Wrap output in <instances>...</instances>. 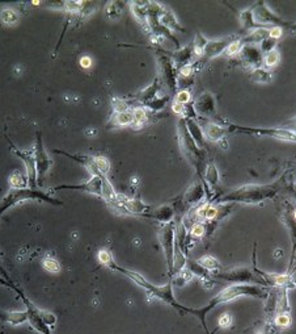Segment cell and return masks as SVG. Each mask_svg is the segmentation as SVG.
Here are the masks:
<instances>
[{
    "mask_svg": "<svg viewBox=\"0 0 296 334\" xmlns=\"http://www.w3.org/2000/svg\"><path fill=\"white\" fill-rule=\"evenodd\" d=\"M268 289L270 288L257 286V284H231L227 288L220 291L218 295H215L203 308H191L190 314L197 316L205 328L206 333L210 334V332L207 329V325H206V316L210 313L212 309L216 308L218 305L226 304L228 301L234 300V299L241 296H251L255 297V299H261V300H266L269 295Z\"/></svg>",
    "mask_w": 296,
    "mask_h": 334,
    "instance_id": "6da1fadb",
    "label": "cell"
},
{
    "mask_svg": "<svg viewBox=\"0 0 296 334\" xmlns=\"http://www.w3.org/2000/svg\"><path fill=\"white\" fill-rule=\"evenodd\" d=\"M109 268L113 270V271L120 272V274L125 275L126 278H128V279H131L136 286H139L140 288H143L144 291L147 292L148 296L164 301L165 304L170 305V307L176 309L180 314H189L190 312H191V308L180 304V303L176 300V297L173 295L172 282H168V283L164 284V286H155V284H152L151 282H148L143 275H140L139 272L132 271V270H127V268L122 267V266L114 263V262L109 264Z\"/></svg>",
    "mask_w": 296,
    "mask_h": 334,
    "instance_id": "7a4b0ae2",
    "label": "cell"
},
{
    "mask_svg": "<svg viewBox=\"0 0 296 334\" xmlns=\"http://www.w3.org/2000/svg\"><path fill=\"white\" fill-rule=\"evenodd\" d=\"M279 182L272 184H247L236 188L233 191L216 197L212 204H259L265 200L273 199L279 191Z\"/></svg>",
    "mask_w": 296,
    "mask_h": 334,
    "instance_id": "3957f363",
    "label": "cell"
},
{
    "mask_svg": "<svg viewBox=\"0 0 296 334\" xmlns=\"http://www.w3.org/2000/svg\"><path fill=\"white\" fill-rule=\"evenodd\" d=\"M26 200H34V201H43V203H49L51 205H63L61 200L54 199L46 192H42L40 190H32V188H21V190H12L11 192L7 193V196L0 203V217L1 215L17 203Z\"/></svg>",
    "mask_w": 296,
    "mask_h": 334,
    "instance_id": "277c9868",
    "label": "cell"
},
{
    "mask_svg": "<svg viewBox=\"0 0 296 334\" xmlns=\"http://www.w3.org/2000/svg\"><path fill=\"white\" fill-rule=\"evenodd\" d=\"M212 280H224V282H230L233 284H257V286H262L266 288H270L268 283L257 275L253 268L249 267H236L226 270V271H216L211 274Z\"/></svg>",
    "mask_w": 296,
    "mask_h": 334,
    "instance_id": "5b68a950",
    "label": "cell"
},
{
    "mask_svg": "<svg viewBox=\"0 0 296 334\" xmlns=\"http://www.w3.org/2000/svg\"><path fill=\"white\" fill-rule=\"evenodd\" d=\"M230 133L252 134V136H263V137H272L275 140L286 142H296V134L286 128H249V126L234 125L227 124Z\"/></svg>",
    "mask_w": 296,
    "mask_h": 334,
    "instance_id": "8992f818",
    "label": "cell"
},
{
    "mask_svg": "<svg viewBox=\"0 0 296 334\" xmlns=\"http://www.w3.org/2000/svg\"><path fill=\"white\" fill-rule=\"evenodd\" d=\"M251 8L255 23L259 24V25L265 26V28L278 26V28H283V29H290V26H291V21L284 20V19L278 16L276 13L273 12L272 9L269 8V5L262 0L257 1Z\"/></svg>",
    "mask_w": 296,
    "mask_h": 334,
    "instance_id": "52a82bcc",
    "label": "cell"
},
{
    "mask_svg": "<svg viewBox=\"0 0 296 334\" xmlns=\"http://www.w3.org/2000/svg\"><path fill=\"white\" fill-rule=\"evenodd\" d=\"M157 65H159V71H160V80L161 84H164L168 88L169 92L176 95L177 92V70L174 67V63L170 59L167 51H157Z\"/></svg>",
    "mask_w": 296,
    "mask_h": 334,
    "instance_id": "ba28073f",
    "label": "cell"
},
{
    "mask_svg": "<svg viewBox=\"0 0 296 334\" xmlns=\"http://www.w3.org/2000/svg\"><path fill=\"white\" fill-rule=\"evenodd\" d=\"M157 237L164 250L167 267L169 275H173V255H174V242H176V225L174 222H169L161 226L157 232Z\"/></svg>",
    "mask_w": 296,
    "mask_h": 334,
    "instance_id": "9c48e42d",
    "label": "cell"
},
{
    "mask_svg": "<svg viewBox=\"0 0 296 334\" xmlns=\"http://www.w3.org/2000/svg\"><path fill=\"white\" fill-rule=\"evenodd\" d=\"M34 161H36V168H37V180L38 184L41 186L42 180L45 178L46 172L49 171L50 167L53 165V161L50 159L43 146V141H42L41 132L36 133V142H34Z\"/></svg>",
    "mask_w": 296,
    "mask_h": 334,
    "instance_id": "30bf717a",
    "label": "cell"
},
{
    "mask_svg": "<svg viewBox=\"0 0 296 334\" xmlns=\"http://www.w3.org/2000/svg\"><path fill=\"white\" fill-rule=\"evenodd\" d=\"M7 141L9 143V147H11V151L13 154L19 157V158L24 162L25 168H26V178H28L29 182V188L32 190H37L38 187V180H37V168H36V161H34V154L33 151L28 150H21L19 147L11 142L7 138Z\"/></svg>",
    "mask_w": 296,
    "mask_h": 334,
    "instance_id": "8fae6325",
    "label": "cell"
},
{
    "mask_svg": "<svg viewBox=\"0 0 296 334\" xmlns=\"http://www.w3.org/2000/svg\"><path fill=\"white\" fill-rule=\"evenodd\" d=\"M20 299L25 305V312H26V317H28V322L30 326L40 334H51L50 326L42 320L41 309L37 308L24 293H21Z\"/></svg>",
    "mask_w": 296,
    "mask_h": 334,
    "instance_id": "7c38bea8",
    "label": "cell"
},
{
    "mask_svg": "<svg viewBox=\"0 0 296 334\" xmlns=\"http://www.w3.org/2000/svg\"><path fill=\"white\" fill-rule=\"evenodd\" d=\"M54 191H59V190H72V191H84V192L92 193L103 199V174L100 175L92 176L91 179L86 180L85 183L80 184H63V186H58L53 188Z\"/></svg>",
    "mask_w": 296,
    "mask_h": 334,
    "instance_id": "4fadbf2b",
    "label": "cell"
},
{
    "mask_svg": "<svg viewBox=\"0 0 296 334\" xmlns=\"http://www.w3.org/2000/svg\"><path fill=\"white\" fill-rule=\"evenodd\" d=\"M193 104L198 117L201 116L203 119H207V117L216 116V101L211 92L206 91L201 94Z\"/></svg>",
    "mask_w": 296,
    "mask_h": 334,
    "instance_id": "5bb4252c",
    "label": "cell"
},
{
    "mask_svg": "<svg viewBox=\"0 0 296 334\" xmlns=\"http://www.w3.org/2000/svg\"><path fill=\"white\" fill-rule=\"evenodd\" d=\"M234 40H236L234 36H230V37L222 38V40L209 41L205 49H203V54H202V57L199 58L201 59V62L205 63L207 62V61H210V59L215 58V57H219V55L224 54V51H226V49L228 48V45H230L232 41H234Z\"/></svg>",
    "mask_w": 296,
    "mask_h": 334,
    "instance_id": "9a60e30c",
    "label": "cell"
},
{
    "mask_svg": "<svg viewBox=\"0 0 296 334\" xmlns=\"http://www.w3.org/2000/svg\"><path fill=\"white\" fill-rule=\"evenodd\" d=\"M240 61L245 63V66L257 69V67L262 66L263 54L262 51L259 50L258 46L255 45H243L241 50L239 53Z\"/></svg>",
    "mask_w": 296,
    "mask_h": 334,
    "instance_id": "2e32d148",
    "label": "cell"
},
{
    "mask_svg": "<svg viewBox=\"0 0 296 334\" xmlns=\"http://www.w3.org/2000/svg\"><path fill=\"white\" fill-rule=\"evenodd\" d=\"M167 54L170 57V59H172L173 63H174L176 70L178 71L181 67L186 66V65H190L191 61H193L194 57L193 44H189V45L184 46V48L177 49V50L173 51V53H167Z\"/></svg>",
    "mask_w": 296,
    "mask_h": 334,
    "instance_id": "e0dca14e",
    "label": "cell"
},
{
    "mask_svg": "<svg viewBox=\"0 0 296 334\" xmlns=\"http://www.w3.org/2000/svg\"><path fill=\"white\" fill-rule=\"evenodd\" d=\"M292 209L290 205L287 207V209H284V212L282 213V221L284 222V225L287 226L288 233H290V237H291V243H292V254H291V261H290V268L294 266V262H295L296 258V220L292 216Z\"/></svg>",
    "mask_w": 296,
    "mask_h": 334,
    "instance_id": "ac0fdd59",
    "label": "cell"
},
{
    "mask_svg": "<svg viewBox=\"0 0 296 334\" xmlns=\"http://www.w3.org/2000/svg\"><path fill=\"white\" fill-rule=\"evenodd\" d=\"M202 129H203L205 137L212 142H219L220 140H223V138H226L227 134H231L227 124L226 126H224L219 125V124L212 121H206Z\"/></svg>",
    "mask_w": 296,
    "mask_h": 334,
    "instance_id": "d6986e66",
    "label": "cell"
},
{
    "mask_svg": "<svg viewBox=\"0 0 296 334\" xmlns=\"http://www.w3.org/2000/svg\"><path fill=\"white\" fill-rule=\"evenodd\" d=\"M144 217L156 220V221L161 222L163 225L169 224V222H173V218H174V208L170 205H161V207L151 209Z\"/></svg>",
    "mask_w": 296,
    "mask_h": 334,
    "instance_id": "ffe728a7",
    "label": "cell"
},
{
    "mask_svg": "<svg viewBox=\"0 0 296 334\" xmlns=\"http://www.w3.org/2000/svg\"><path fill=\"white\" fill-rule=\"evenodd\" d=\"M205 197V186L199 180V182H194L193 184H190V187L186 190L185 195H184V200L190 205H198Z\"/></svg>",
    "mask_w": 296,
    "mask_h": 334,
    "instance_id": "44dd1931",
    "label": "cell"
},
{
    "mask_svg": "<svg viewBox=\"0 0 296 334\" xmlns=\"http://www.w3.org/2000/svg\"><path fill=\"white\" fill-rule=\"evenodd\" d=\"M160 90H161L160 80H159V78H155V80H153L152 83L149 84V86H147L146 88H143L142 91L138 92L134 97H135L136 101H139V103H142L143 105H146L147 103H149V101L152 100V99L159 96Z\"/></svg>",
    "mask_w": 296,
    "mask_h": 334,
    "instance_id": "7402d4cb",
    "label": "cell"
},
{
    "mask_svg": "<svg viewBox=\"0 0 296 334\" xmlns=\"http://www.w3.org/2000/svg\"><path fill=\"white\" fill-rule=\"evenodd\" d=\"M185 122L186 128L189 130L191 138L195 141V143H197L198 146L205 150L206 137L205 133H203V129H202V126L198 124L197 120H193V119H185Z\"/></svg>",
    "mask_w": 296,
    "mask_h": 334,
    "instance_id": "603a6c76",
    "label": "cell"
},
{
    "mask_svg": "<svg viewBox=\"0 0 296 334\" xmlns=\"http://www.w3.org/2000/svg\"><path fill=\"white\" fill-rule=\"evenodd\" d=\"M159 23L161 25L165 26L167 29L169 30H177V32H185L184 26L178 23V20L176 19V16L173 15V12H170L169 9L163 8L161 11L160 16H159Z\"/></svg>",
    "mask_w": 296,
    "mask_h": 334,
    "instance_id": "cb8c5ba5",
    "label": "cell"
},
{
    "mask_svg": "<svg viewBox=\"0 0 296 334\" xmlns=\"http://www.w3.org/2000/svg\"><path fill=\"white\" fill-rule=\"evenodd\" d=\"M131 12L135 16V19L140 23V25L143 26L144 30L148 32V24H147V16H148V1H131Z\"/></svg>",
    "mask_w": 296,
    "mask_h": 334,
    "instance_id": "d4e9b609",
    "label": "cell"
},
{
    "mask_svg": "<svg viewBox=\"0 0 296 334\" xmlns=\"http://www.w3.org/2000/svg\"><path fill=\"white\" fill-rule=\"evenodd\" d=\"M276 297V313H290L291 305L288 301L287 287H274Z\"/></svg>",
    "mask_w": 296,
    "mask_h": 334,
    "instance_id": "484cf974",
    "label": "cell"
},
{
    "mask_svg": "<svg viewBox=\"0 0 296 334\" xmlns=\"http://www.w3.org/2000/svg\"><path fill=\"white\" fill-rule=\"evenodd\" d=\"M240 23H241V26H243V30L245 32H253L255 29H262L265 26L259 25L254 21V17H253V12H252V8L244 9L239 13Z\"/></svg>",
    "mask_w": 296,
    "mask_h": 334,
    "instance_id": "4316f807",
    "label": "cell"
},
{
    "mask_svg": "<svg viewBox=\"0 0 296 334\" xmlns=\"http://www.w3.org/2000/svg\"><path fill=\"white\" fill-rule=\"evenodd\" d=\"M269 29L270 28H262V29H255L251 33H248L247 36H244L241 40L243 45H259L261 42L265 41L269 37Z\"/></svg>",
    "mask_w": 296,
    "mask_h": 334,
    "instance_id": "83f0119b",
    "label": "cell"
},
{
    "mask_svg": "<svg viewBox=\"0 0 296 334\" xmlns=\"http://www.w3.org/2000/svg\"><path fill=\"white\" fill-rule=\"evenodd\" d=\"M249 79L255 83H270L273 80V72L265 67H257L249 72Z\"/></svg>",
    "mask_w": 296,
    "mask_h": 334,
    "instance_id": "f1b7e54d",
    "label": "cell"
},
{
    "mask_svg": "<svg viewBox=\"0 0 296 334\" xmlns=\"http://www.w3.org/2000/svg\"><path fill=\"white\" fill-rule=\"evenodd\" d=\"M219 180H220V175H219L218 167L214 163H209L205 168V182L209 187L214 190L219 184Z\"/></svg>",
    "mask_w": 296,
    "mask_h": 334,
    "instance_id": "f546056e",
    "label": "cell"
},
{
    "mask_svg": "<svg viewBox=\"0 0 296 334\" xmlns=\"http://www.w3.org/2000/svg\"><path fill=\"white\" fill-rule=\"evenodd\" d=\"M9 184L13 190H21V188H29V182L26 174L20 171H13L9 176Z\"/></svg>",
    "mask_w": 296,
    "mask_h": 334,
    "instance_id": "4dcf8cb0",
    "label": "cell"
},
{
    "mask_svg": "<svg viewBox=\"0 0 296 334\" xmlns=\"http://www.w3.org/2000/svg\"><path fill=\"white\" fill-rule=\"evenodd\" d=\"M198 263L201 264L202 267L206 268L209 272H216L222 270V266L219 263L218 261L211 257V255H205V257H201V258L197 261Z\"/></svg>",
    "mask_w": 296,
    "mask_h": 334,
    "instance_id": "1f68e13d",
    "label": "cell"
},
{
    "mask_svg": "<svg viewBox=\"0 0 296 334\" xmlns=\"http://www.w3.org/2000/svg\"><path fill=\"white\" fill-rule=\"evenodd\" d=\"M20 20L19 13L12 8H4L0 12V21L5 25H15Z\"/></svg>",
    "mask_w": 296,
    "mask_h": 334,
    "instance_id": "d6a6232c",
    "label": "cell"
},
{
    "mask_svg": "<svg viewBox=\"0 0 296 334\" xmlns=\"http://www.w3.org/2000/svg\"><path fill=\"white\" fill-rule=\"evenodd\" d=\"M280 62V53L276 49L274 50L269 51L266 54H263V59H262V66L265 69H273V67L278 66Z\"/></svg>",
    "mask_w": 296,
    "mask_h": 334,
    "instance_id": "836d02e7",
    "label": "cell"
},
{
    "mask_svg": "<svg viewBox=\"0 0 296 334\" xmlns=\"http://www.w3.org/2000/svg\"><path fill=\"white\" fill-rule=\"evenodd\" d=\"M169 100H170V96L169 95H164V96H156L155 99L147 103L144 105V108L151 109L152 112H159L161 109L165 108V105L168 104Z\"/></svg>",
    "mask_w": 296,
    "mask_h": 334,
    "instance_id": "e575fe53",
    "label": "cell"
},
{
    "mask_svg": "<svg viewBox=\"0 0 296 334\" xmlns=\"http://www.w3.org/2000/svg\"><path fill=\"white\" fill-rule=\"evenodd\" d=\"M113 121L114 124L120 126H127L132 125L134 124V116H132V111H126V112L115 113L114 117H113Z\"/></svg>",
    "mask_w": 296,
    "mask_h": 334,
    "instance_id": "d590c367",
    "label": "cell"
},
{
    "mask_svg": "<svg viewBox=\"0 0 296 334\" xmlns=\"http://www.w3.org/2000/svg\"><path fill=\"white\" fill-rule=\"evenodd\" d=\"M206 233V226L203 222H194L193 225H191V228H190L189 233H188V243L190 242V241H193L194 239H198V238H202L203 236H205Z\"/></svg>",
    "mask_w": 296,
    "mask_h": 334,
    "instance_id": "8d00e7d4",
    "label": "cell"
},
{
    "mask_svg": "<svg viewBox=\"0 0 296 334\" xmlns=\"http://www.w3.org/2000/svg\"><path fill=\"white\" fill-rule=\"evenodd\" d=\"M207 42H209V40H207L203 34L201 33L195 34V38H194L193 41L194 55H195V57L201 58L202 54H203V49H205L206 45H207Z\"/></svg>",
    "mask_w": 296,
    "mask_h": 334,
    "instance_id": "74e56055",
    "label": "cell"
},
{
    "mask_svg": "<svg viewBox=\"0 0 296 334\" xmlns=\"http://www.w3.org/2000/svg\"><path fill=\"white\" fill-rule=\"evenodd\" d=\"M132 116H134V124L136 125H143L148 120V112L144 107H135L132 109Z\"/></svg>",
    "mask_w": 296,
    "mask_h": 334,
    "instance_id": "f35d334b",
    "label": "cell"
},
{
    "mask_svg": "<svg viewBox=\"0 0 296 334\" xmlns=\"http://www.w3.org/2000/svg\"><path fill=\"white\" fill-rule=\"evenodd\" d=\"M95 163L100 174L107 175V172L110 170V162H109V159L106 157H104V155H95Z\"/></svg>",
    "mask_w": 296,
    "mask_h": 334,
    "instance_id": "ab89813d",
    "label": "cell"
},
{
    "mask_svg": "<svg viewBox=\"0 0 296 334\" xmlns=\"http://www.w3.org/2000/svg\"><path fill=\"white\" fill-rule=\"evenodd\" d=\"M122 3H120V1H110L109 4H107V8H106V15L107 17H110V19H118V17L122 15Z\"/></svg>",
    "mask_w": 296,
    "mask_h": 334,
    "instance_id": "60d3db41",
    "label": "cell"
},
{
    "mask_svg": "<svg viewBox=\"0 0 296 334\" xmlns=\"http://www.w3.org/2000/svg\"><path fill=\"white\" fill-rule=\"evenodd\" d=\"M42 267L45 268L46 271L53 272V274H57V272L61 271V263L58 262L57 259L49 258V257L42 259Z\"/></svg>",
    "mask_w": 296,
    "mask_h": 334,
    "instance_id": "b9f144b4",
    "label": "cell"
},
{
    "mask_svg": "<svg viewBox=\"0 0 296 334\" xmlns=\"http://www.w3.org/2000/svg\"><path fill=\"white\" fill-rule=\"evenodd\" d=\"M274 324L278 328H288L292 324V318L290 313H276L274 317Z\"/></svg>",
    "mask_w": 296,
    "mask_h": 334,
    "instance_id": "7bdbcfd3",
    "label": "cell"
},
{
    "mask_svg": "<svg viewBox=\"0 0 296 334\" xmlns=\"http://www.w3.org/2000/svg\"><path fill=\"white\" fill-rule=\"evenodd\" d=\"M241 48H243V44H241V40H234V41H232L228 45V48L226 49V51H224V54L227 55V57H234V55H239L240 50H241Z\"/></svg>",
    "mask_w": 296,
    "mask_h": 334,
    "instance_id": "ee69618b",
    "label": "cell"
},
{
    "mask_svg": "<svg viewBox=\"0 0 296 334\" xmlns=\"http://www.w3.org/2000/svg\"><path fill=\"white\" fill-rule=\"evenodd\" d=\"M174 103H180L182 105H186L191 103V94L189 90H180L174 95Z\"/></svg>",
    "mask_w": 296,
    "mask_h": 334,
    "instance_id": "f6af8a7d",
    "label": "cell"
},
{
    "mask_svg": "<svg viewBox=\"0 0 296 334\" xmlns=\"http://www.w3.org/2000/svg\"><path fill=\"white\" fill-rule=\"evenodd\" d=\"M232 324H233V317H232V314H230V313L222 314V316L219 317L218 326H216V329L214 330V333L219 329H227V328H230ZM214 333H211V334H214Z\"/></svg>",
    "mask_w": 296,
    "mask_h": 334,
    "instance_id": "bcb514c9",
    "label": "cell"
},
{
    "mask_svg": "<svg viewBox=\"0 0 296 334\" xmlns=\"http://www.w3.org/2000/svg\"><path fill=\"white\" fill-rule=\"evenodd\" d=\"M111 107H113V111H114L115 113L130 111V105H128L127 101L122 100V99H118V97H114V99H113V101H111Z\"/></svg>",
    "mask_w": 296,
    "mask_h": 334,
    "instance_id": "7dc6e473",
    "label": "cell"
},
{
    "mask_svg": "<svg viewBox=\"0 0 296 334\" xmlns=\"http://www.w3.org/2000/svg\"><path fill=\"white\" fill-rule=\"evenodd\" d=\"M97 259H99L100 263L105 264V266H107V267H109V264L114 262V261H113V255H111L110 251L106 250V249H101V250L99 251V254H97Z\"/></svg>",
    "mask_w": 296,
    "mask_h": 334,
    "instance_id": "c3c4849f",
    "label": "cell"
},
{
    "mask_svg": "<svg viewBox=\"0 0 296 334\" xmlns=\"http://www.w3.org/2000/svg\"><path fill=\"white\" fill-rule=\"evenodd\" d=\"M276 40H273V38L268 37L265 41H262L259 44V50L262 51V54H266L269 51H272L275 49L276 46Z\"/></svg>",
    "mask_w": 296,
    "mask_h": 334,
    "instance_id": "681fc988",
    "label": "cell"
},
{
    "mask_svg": "<svg viewBox=\"0 0 296 334\" xmlns=\"http://www.w3.org/2000/svg\"><path fill=\"white\" fill-rule=\"evenodd\" d=\"M0 286H3V287H7V288H9V289H13L15 292L20 296L21 293V291L19 288H17L16 286H15V283H11V282H8V280L5 279V278H3V276L0 275Z\"/></svg>",
    "mask_w": 296,
    "mask_h": 334,
    "instance_id": "f907efd6",
    "label": "cell"
},
{
    "mask_svg": "<svg viewBox=\"0 0 296 334\" xmlns=\"http://www.w3.org/2000/svg\"><path fill=\"white\" fill-rule=\"evenodd\" d=\"M282 36H283V28L274 26V28H270V29H269V37L273 38V40H276V41H278Z\"/></svg>",
    "mask_w": 296,
    "mask_h": 334,
    "instance_id": "816d5d0a",
    "label": "cell"
},
{
    "mask_svg": "<svg viewBox=\"0 0 296 334\" xmlns=\"http://www.w3.org/2000/svg\"><path fill=\"white\" fill-rule=\"evenodd\" d=\"M172 111L176 113V115H178L180 117H184V113H185V105L180 104V103H173Z\"/></svg>",
    "mask_w": 296,
    "mask_h": 334,
    "instance_id": "f5cc1de1",
    "label": "cell"
},
{
    "mask_svg": "<svg viewBox=\"0 0 296 334\" xmlns=\"http://www.w3.org/2000/svg\"><path fill=\"white\" fill-rule=\"evenodd\" d=\"M80 66H82L83 69H89V67L92 66V58L91 57H88V55H84V57H82V58H80Z\"/></svg>",
    "mask_w": 296,
    "mask_h": 334,
    "instance_id": "db71d44e",
    "label": "cell"
},
{
    "mask_svg": "<svg viewBox=\"0 0 296 334\" xmlns=\"http://www.w3.org/2000/svg\"><path fill=\"white\" fill-rule=\"evenodd\" d=\"M0 275L3 276V278H5V279L8 280V282H11V283H13V280L11 279V276L5 272V270H4V267H3V264H1V262H0Z\"/></svg>",
    "mask_w": 296,
    "mask_h": 334,
    "instance_id": "11a10c76",
    "label": "cell"
},
{
    "mask_svg": "<svg viewBox=\"0 0 296 334\" xmlns=\"http://www.w3.org/2000/svg\"><path fill=\"white\" fill-rule=\"evenodd\" d=\"M290 284H291L292 288L296 287V271H294L291 275H290Z\"/></svg>",
    "mask_w": 296,
    "mask_h": 334,
    "instance_id": "9f6ffc18",
    "label": "cell"
},
{
    "mask_svg": "<svg viewBox=\"0 0 296 334\" xmlns=\"http://www.w3.org/2000/svg\"><path fill=\"white\" fill-rule=\"evenodd\" d=\"M219 145H220V147H222V149L227 150V149H228V141H227V138H223V140H220V141H219Z\"/></svg>",
    "mask_w": 296,
    "mask_h": 334,
    "instance_id": "6f0895ef",
    "label": "cell"
},
{
    "mask_svg": "<svg viewBox=\"0 0 296 334\" xmlns=\"http://www.w3.org/2000/svg\"><path fill=\"white\" fill-rule=\"evenodd\" d=\"M282 255H283L282 249H275V251H274V258H280Z\"/></svg>",
    "mask_w": 296,
    "mask_h": 334,
    "instance_id": "680465c9",
    "label": "cell"
},
{
    "mask_svg": "<svg viewBox=\"0 0 296 334\" xmlns=\"http://www.w3.org/2000/svg\"><path fill=\"white\" fill-rule=\"evenodd\" d=\"M286 129H290L291 132H294V133L296 134V121L294 122V124H291V125L288 126V128H286Z\"/></svg>",
    "mask_w": 296,
    "mask_h": 334,
    "instance_id": "91938a15",
    "label": "cell"
},
{
    "mask_svg": "<svg viewBox=\"0 0 296 334\" xmlns=\"http://www.w3.org/2000/svg\"><path fill=\"white\" fill-rule=\"evenodd\" d=\"M257 334H273L270 330H268V329H263V330H261V332H258Z\"/></svg>",
    "mask_w": 296,
    "mask_h": 334,
    "instance_id": "94428289",
    "label": "cell"
},
{
    "mask_svg": "<svg viewBox=\"0 0 296 334\" xmlns=\"http://www.w3.org/2000/svg\"><path fill=\"white\" fill-rule=\"evenodd\" d=\"M290 30L291 32H296V23H292L291 26H290Z\"/></svg>",
    "mask_w": 296,
    "mask_h": 334,
    "instance_id": "6125c7cd",
    "label": "cell"
},
{
    "mask_svg": "<svg viewBox=\"0 0 296 334\" xmlns=\"http://www.w3.org/2000/svg\"><path fill=\"white\" fill-rule=\"evenodd\" d=\"M292 216H294V218H295V220H296V208L292 209Z\"/></svg>",
    "mask_w": 296,
    "mask_h": 334,
    "instance_id": "be15d7a7",
    "label": "cell"
},
{
    "mask_svg": "<svg viewBox=\"0 0 296 334\" xmlns=\"http://www.w3.org/2000/svg\"><path fill=\"white\" fill-rule=\"evenodd\" d=\"M294 195H295V197H296V188H295V191H294Z\"/></svg>",
    "mask_w": 296,
    "mask_h": 334,
    "instance_id": "e7e4bbea",
    "label": "cell"
},
{
    "mask_svg": "<svg viewBox=\"0 0 296 334\" xmlns=\"http://www.w3.org/2000/svg\"><path fill=\"white\" fill-rule=\"evenodd\" d=\"M273 334H280V333H278V332H276V333H275V332H274V333H273Z\"/></svg>",
    "mask_w": 296,
    "mask_h": 334,
    "instance_id": "03108f58",
    "label": "cell"
}]
</instances>
